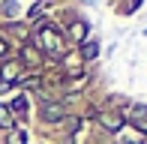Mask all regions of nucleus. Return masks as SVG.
I'll list each match as a JSON object with an SVG mask.
<instances>
[{
    "mask_svg": "<svg viewBox=\"0 0 147 144\" xmlns=\"http://www.w3.org/2000/svg\"><path fill=\"white\" fill-rule=\"evenodd\" d=\"M84 57H87V60H90V57H96V45H93V42L84 45Z\"/></svg>",
    "mask_w": 147,
    "mask_h": 144,
    "instance_id": "7ed1b4c3",
    "label": "nucleus"
},
{
    "mask_svg": "<svg viewBox=\"0 0 147 144\" xmlns=\"http://www.w3.org/2000/svg\"><path fill=\"white\" fill-rule=\"evenodd\" d=\"M84 30H87L84 24H72V36L75 39H84Z\"/></svg>",
    "mask_w": 147,
    "mask_h": 144,
    "instance_id": "f03ea898",
    "label": "nucleus"
},
{
    "mask_svg": "<svg viewBox=\"0 0 147 144\" xmlns=\"http://www.w3.org/2000/svg\"><path fill=\"white\" fill-rule=\"evenodd\" d=\"M3 51H6V45H3V42H0V54H3Z\"/></svg>",
    "mask_w": 147,
    "mask_h": 144,
    "instance_id": "423d86ee",
    "label": "nucleus"
},
{
    "mask_svg": "<svg viewBox=\"0 0 147 144\" xmlns=\"http://www.w3.org/2000/svg\"><path fill=\"white\" fill-rule=\"evenodd\" d=\"M42 36H45V48H54V33H51V30H45Z\"/></svg>",
    "mask_w": 147,
    "mask_h": 144,
    "instance_id": "20e7f679",
    "label": "nucleus"
},
{
    "mask_svg": "<svg viewBox=\"0 0 147 144\" xmlns=\"http://www.w3.org/2000/svg\"><path fill=\"white\" fill-rule=\"evenodd\" d=\"M9 144H24V132H15V135H12V141Z\"/></svg>",
    "mask_w": 147,
    "mask_h": 144,
    "instance_id": "39448f33",
    "label": "nucleus"
},
{
    "mask_svg": "<svg viewBox=\"0 0 147 144\" xmlns=\"http://www.w3.org/2000/svg\"><path fill=\"white\" fill-rule=\"evenodd\" d=\"M0 126H3V129H9V126H12V117L6 114V108H3V105H0Z\"/></svg>",
    "mask_w": 147,
    "mask_h": 144,
    "instance_id": "f257e3e1",
    "label": "nucleus"
}]
</instances>
